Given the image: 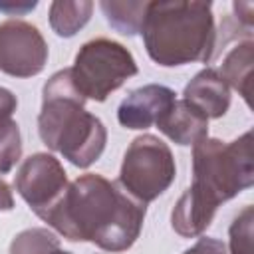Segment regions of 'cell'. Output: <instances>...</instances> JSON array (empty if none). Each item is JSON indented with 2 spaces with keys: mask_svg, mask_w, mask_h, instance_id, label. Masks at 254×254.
<instances>
[{
  "mask_svg": "<svg viewBox=\"0 0 254 254\" xmlns=\"http://www.w3.org/2000/svg\"><path fill=\"white\" fill-rule=\"evenodd\" d=\"M14 187L28 206L46 220L62 202L69 183L62 163L50 153H34L22 161Z\"/></svg>",
  "mask_w": 254,
  "mask_h": 254,
  "instance_id": "52a82bcc",
  "label": "cell"
},
{
  "mask_svg": "<svg viewBox=\"0 0 254 254\" xmlns=\"http://www.w3.org/2000/svg\"><path fill=\"white\" fill-rule=\"evenodd\" d=\"M83 105L85 97L75 89L69 67H65L46 81L38 115L40 139L79 169L93 165L107 143L103 121Z\"/></svg>",
  "mask_w": 254,
  "mask_h": 254,
  "instance_id": "7a4b0ae2",
  "label": "cell"
},
{
  "mask_svg": "<svg viewBox=\"0 0 254 254\" xmlns=\"http://www.w3.org/2000/svg\"><path fill=\"white\" fill-rule=\"evenodd\" d=\"M254 185L252 131L224 143L202 137L192 145V185L189 187L218 208Z\"/></svg>",
  "mask_w": 254,
  "mask_h": 254,
  "instance_id": "277c9868",
  "label": "cell"
},
{
  "mask_svg": "<svg viewBox=\"0 0 254 254\" xmlns=\"http://www.w3.org/2000/svg\"><path fill=\"white\" fill-rule=\"evenodd\" d=\"M38 6V2H0V10L10 14V16H22L30 10H34Z\"/></svg>",
  "mask_w": 254,
  "mask_h": 254,
  "instance_id": "44dd1931",
  "label": "cell"
},
{
  "mask_svg": "<svg viewBox=\"0 0 254 254\" xmlns=\"http://www.w3.org/2000/svg\"><path fill=\"white\" fill-rule=\"evenodd\" d=\"M22 159V135L18 123L10 117L0 121V175L10 173Z\"/></svg>",
  "mask_w": 254,
  "mask_h": 254,
  "instance_id": "e0dca14e",
  "label": "cell"
},
{
  "mask_svg": "<svg viewBox=\"0 0 254 254\" xmlns=\"http://www.w3.org/2000/svg\"><path fill=\"white\" fill-rule=\"evenodd\" d=\"M252 226H254V208L252 204H246L232 220L228 230L230 254H252Z\"/></svg>",
  "mask_w": 254,
  "mask_h": 254,
  "instance_id": "ac0fdd59",
  "label": "cell"
},
{
  "mask_svg": "<svg viewBox=\"0 0 254 254\" xmlns=\"http://www.w3.org/2000/svg\"><path fill=\"white\" fill-rule=\"evenodd\" d=\"M62 254H71V252H65V250H64V252H62Z\"/></svg>",
  "mask_w": 254,
  "mask_h": 254,
  "instance_id": "603a6c76",
  "label": "cell"
},
{
  "mask_svg": "<svg viewBox=\"0 0 254 254\" xmlns=\"http://www.w3.org/2000/svg\"><path fill=\"white\" fill-rule=\"evenodd\" d=\"M137 71L139 67L133 54L109 38L85 42L69 67L71 81L85 101H105Z\"/></svg>",
  "mask_w": 254,
  "mask_h": 254,
  "instance_id": "5b68a950",
  "label": "cell"
},
{
  "mask_svg": "<svg viewBox=\"0 0 254 254\" xmlns=\"http://www.w3.org/2000/svg\"><path fill=\"white\" fill-rule=\"evenodd\" d=\"M48 64V44L42 32L26 20L0 24V69L12 77H32Z\"/></svg>",
  "mask_w": 254,
  "mask_h": 254,
  "instance_id": "ba28073f",
  "label": "cell"
},
{
  "mask_svg": "<svg viewBox=\"0 0 254 254\" xmlns=\"http://www.w3.org/2000/svg\"><path fill=\"white\" fill-rule=\"evenodd\" d=\"M157 127L177 145H194L208 137V117L187 99H177L157 121Z\"/></svg>",
  "mask_w": 254,
  "mask_h": 254,
  "instance_id": "8fae6325",
  "label": "cell"
},
{
  "mask_svg": "<svg viewBox=\"0 0 254 254\" xmlns=\"http://www.w3.org/2000/svg\"><path fill=\"white\" fill-rule=\"evenodd\" d=\"M147 4L149 2H141V0H127V2L101 0L99 8L113 30H117L123 36H135L141 34Z\"/></svg>",
  "mask_w": 254,
  "mask_h": 254,
  "instance_id": "9a60e30c",
  "label": "cell"
},
{
  "mask_svg": "<svg viewBox=\"0 0 254 254\" xmlns=\"http://www.w3.org/2000/svg\"><path fill=\"white\" fill-rule=\"evenodd\" d=\"M177 93L161 83H147L133 89L117 107V121L125 129H149L171 109Z\"/></svg>",
  "mask_w": 254,
  "mask_h": 254,
  "instance_id": "9c48e42d",
  "label": "cell"
},
{
  "mask_svg": "<svg viewBox=\"0 0 254 254\" xmlns=\"http://www.w3.org/2000/svg\"><path fill=\"white\" fill-rule=\"evenodd\" d=\"M183 254H228V250H226V246H224L222 240L202 236V238L196 240L194 246H190V248L185 250Z\"/></svg>",
  "mask_w": 254,
  "mask_h": 254,
  "instance_id": "d6986e66",
  "label": "cell"
},
{
  "mask_svg": "<svg viewBox=\"0 0 254 254\" xmlns=\"http://www.w3.org/2000/svg\"><path fill=\"white\" fill-rule=\"evenodd\" d=\"M175 177V157L165 141L151 133L131 141L119 171V185L129 196L147 204L161 196L173 185Z\"/></svg>",
  "mask_w": 254,
  "mask_h": 254,
  "instance_id": "8992f818",
  "label": "cell"
},
{
  "mask_svg": "<svg viewBox=\"0 0 254 254\" xmlns=\"http://www.w3.org/2000/svg\"><path fill=\"white\" fill-rule=\"evenodd\" d=\"M145 212V204L119 190L115 183L85 173L69 183L62 202L44 222L71 242H91L105 252H123L139 238Z\"/></svg>",
  "mask_w": 254,
  "mask_h": 254,
  "instance_id": "6da1fadb",
  "label": "cell"
},
{
  "mask_svg": "<svg viewBox=\"0 0 254 254\" xmlns=\"http://www.w3.org/2000/svg\"><path fill=\"white\" fill-rule=\"evenodd\" d=\"M183 99L192 103L208 119L222 117L230 107V87L214 67L200 69L183 91Z\"/></svg>",
  "mask_w": 254,
  "mask_h": 254,
  "instance_id": "30bf717a",
  "label": "cell"
},
{
  "mask_svg": "<svg viewBox=\"0 0 254 254\" xmlns=\"http://www.w3.org/2000/svg\"><path fill=\"white\" fill-rule=\"evenodd\" d=\"M62 244L48 228H26L14 236L10 254H62Z\"/></svg>",
  "mask_w": 254,
  "mask_h": 254,
  "instance_id": "2e32d148",
  "label": "cell"
},
{
  "mask_svg": "<svg viewBox=\"0 0 254 254\" xmlns=\"http://www.w3.org/2000/svg\"><path fill=\"white\" fill-rule=\"evenodd\" d=\"M149 58L163 67L208 62L216 48L212 4L200 0H155L141 28Z\"/></svg>",
  "mask_w": 254,
  "mask_h": 254,
  "instance_id": "3957f363",
  "label": "cell"
},
{
  "mask_svg": "<svg viewBox=\"0 0 254 254\" xmlns=\"http://www.w3.org/2000/svg\"><path fill=\"white\" fill-rule=\"evenodd\" d=\"M14 208V194L10 185L0 177V210H12Z\"/></svg>",
  "mask_w": 254,
  "mask_h": 254,
  "instance_id": "7402d4cb",
  "label": "cell"
},
{
  "mask_svg": "<svg viewBox=\"0 0 254 254\" xmlns=\"http://www.w3.org/2000/svg\"><path fill=\"white\" fill-rule=\"evenodd\" d=\"M16 107H18V99H16V95H14L10 89L0 87V121L10 119L12 113L16 111Z\"/></svg>",
  "mask_w": 254,
  "mask_h": 254,
  "instance_id": "ffe728a7",
  "label": "cell"
},
{
  "mask_svg": "<svg viewBox=\"0 0 254 254\" xmlns=\"http://www.w3.org/2000/svg\"><path fill=\"white\" fill-rule=\"evenodd\" d=\"M214 214H216L214 206H210L196 192L187 189L175 202V208L171 212V226L179 236L194 238L200 236L210 226Z\"/></svg>",
  "mask_w": 254,
  "mask_h": 254,
  "instance_id": "7c38bea8",
  "label": "cell"
},
{
  "mask_svg": "<svg viewBox=\"0 0 254 254\" xmlns=\"http://www.w3.org/2000/svg\"><path fill=\"white\" fill-rule=\"evenodd\" d=\"M252 64H254V42L248 38L244 42H238L222 60L220 65V77L226 81L228 87L236 89L246 101L250 97V75H252Z\"/></svg>",
  "mask_w": 254,
  "mask_h": 254,
  "instance_id": "4fadbf2b",
  "label": "cell"
},
{
  "mask_svg": "<svg viewBox=\"0 0 254 254\" xmlns=\"http://www.w3.org/2000/svg\"><path fill=\"white\" fill-rule=\"evenodd\" d=\"M93 2L89 0H56L50 4V26L60 38H71L89 22Z\"/></svg>",
  "mask_w": 254,
  "mask_h": 254,
  "instance_id": "5bb4252c",
  "label": "cell"
}]
</instances>
